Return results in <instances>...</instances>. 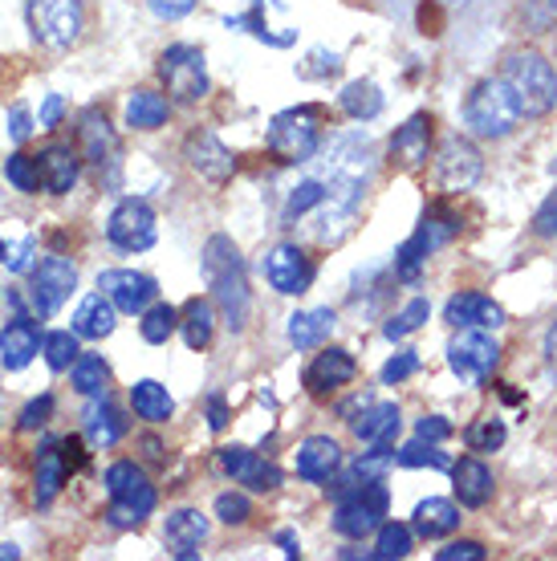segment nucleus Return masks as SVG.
Listing matches in <instances>:
<instances>
[{
	"label": "nucleus",
	"instance_id": "nucleus-11",
	"mask_svg": "<svg viewBox=\"0 0 557 561\" xmlns=\"http://www.w3.org/2000/svg\"><path fill=\"white\" fill-rule=\"evenodd\" d=\"M228 28H240V33H252L257 42H265L269 49H289L297 42V21L289 16V4L285 0H249V9L237 16H224Z\"/></svg>",
	"mask_w": 557,
	"mask_h": 561
},
{
	"label": "nucleus",
	"instance_id": "nucleus-53",
	"mask_svg": "<svg viewBox=\"0 0 557 561\" xmlns=\"http://www.w3.org/2000/svg\"><path fill=\"white\" fill-rule=\"evenodd\" d=\"M533 232L545 240H554L557 237V187L545 196V204L537 208V216H533Z\"/></svg>",
	"mask_w": 557,
	"mask_h": 561
},
{
	"label": "nucleus",
	"instance_id": "nucleus-17",
	"mask_svg": "<svg viewBox=\"0 0 557 561\" xmlns=\"http://www.w3.org/2000/svg\"><path fill=\"white\" fill-rule=\"evenodd\" d=\"M98 289L111 297L118 313H143L147 306H155L159 280L151 273H135V268H106V273H98Z\"/></svg>",
	"mask_w": 557,
	"mask_h": 561
},
{
	"label": "nucleus",
	"instance_id": "nucleus-40",
	"mask_svg": "<svg viewBox=\"0 0 557 561\" xmlns=\"http://www.w3.org/2000/svg\"><path fill=\"white\" fill-rule=\"evenodd\" d=\"M416 549V534H411V525H399V520H383L378 525V541L371 549V558L375 561H399L407 558Z\"/></svg>",
	"mask_w": 557,
	"mask_h": 561
},
{
	"label": "nucleus",
	"instance_id": "nucleus-46",
	"mask_svg": "<svg viewBox=\"0 0 557 561\" xmlns=\"http://www.w3.org/2000/svg\"><path fill=\"white\" fill-rule=\"evenodd\" d=\"M261 460L257 451H249V448H240V444H228V448H220L216 451V463H220V472L228 480H237V484H245V477L252 472V463Z\"/></svg>",
	"mask_w": 557,
	"mask_h": 561
},
{
	"label": "nucleus",
	"instance_id": "nucleus-52",
	"mask_svg": "<svg viewBox=\"0 0 557 561\" xmlns=\"http://www.w3.org/2000/svg\"><path fill=\"white\" fill-rule=\"evenodd\" d=\"M245 484H249L252 492H273V489H281V468L273 460H257V463H252V472L245 477Z\"/></svg>",
	"mask_w": 557,
	"mask_h": 561
},
{
	"label": "nucleus",
	"instance_id": "nucleus-21",
	"mask_svg": "<svg viewBox=\"0 0 557 561\" xmlns=\"http://www.w3.org/2000/svg\"><path fill=\"white\" fill-rule=\"evenodd\" d=\"M42 322H33V318H13V322L0 330V366L4 370H25L33 358H37V351H42Z\"/></svg>",
	"mask_w": 557,
	"mask_h": 561
},
{
	"label": "nucleus",
	"instance_id": "nucleus-60",
	"mask_svg": "<svg viewBox=\"0 0 557 561\" xmlns=\"http://www.w3.org/2000/svg\"><path fill=\"white\" fill-rule=\"evenodd\" d=\"M224 423H228L224 399H220V394H208V427H212V432H224Z\"/></svg>",
	"mask_w": 557,
	"mask_h": 561
},
{
	"label": "nucleus",
	"instance_id": "nucleus-58",
	"mask_svg": "<svg viewBox=\"0 0 557 561\" xmlns=\"http://www.w3.org/2000/svg\"><path fill=\"white\" fill-rule=\"evenodd\" d=\"M61 114H66V99H61V94H49V99L42 102V111H37V127L54 130L57 123H61Z\"/></svg>",
	"mask_w": 557,
	"mask_h": 561
},
{
	"label": "nucleus",
	"instance_id": "nucleus-27",
	"mask_svg": "<svg viewBox=\"0 0 557 561\" xmlns=\"http://www.w3.org/2000/svg\"><path fill=\"white\" fill-rule=\"evenodd\" d=\"M208 529L212 525L200 508H175V513H168V520H163V541L175 549V558H195L200 546L208 541Z\"/></svg>",
	"mask_w": 557,
	"mask_h": 561
},
{
	"label": "nucleus",
	"instance_id": "nucleus-47",
	"mask_svg": "<svg viewBox=\"0 0 557 561\" xmlns=\"http://www.w3.org/2000/svg\"><path fill=\"white\" fill-rule=\"evenodd\" d=\"M504 423L501 420H476L468 432H464V444L468 451H497L504 444Z\"/></svg>",
	"mask_w": 557,
	"mask_h": 561
},
{
	"label": "nucleus",
	"instance_id": "nucleus-41",
	"mask_svg": "<svg viewBox=\"0 0 557 561\" xmlns=\"http://www.w3.org/2000/svg\"><path fill=\"white\" fill-rule=\"evenodd\" d=\"M432 318V306H428V297H411L395 318H387V325H383V337L387 342H403L407 334H416L419 325Z\"/></svg>",
	"mask_w": 557,
	"mask_h": 561
},
{
	"label": "nucleus",
	"instance_id": "nucleus-31",
	"mask_svg": "<svg viewBox=\"0 0 557 561\" xmlns=\"http://www.w3.org/2000/svg\"><path fill=\"white\" fill-rule=\"evenodd\" d=\"M57 448H61V444L49 439V444H42V456H37V477H33V501H37V508L54 505L66 477H70V463H66V456Z\"/></svg>",
	"mask_w": 557,
	"mask_h": 561
},
{
	"label": "nucleus",
	"instance_id": "nucleus-28",
	"mask_svg": "<svg viewBox=\"0 0 557 561\" xmlns=\"http://www.w3.org/2000/svg\"><path fill=\"white\" fill-rule=\"evenodd\" d=\"M428 147H432V118L428 114H411L403 127L390 135V159H399L407 171L428 163Z\"/></svg>",
	"mask_w": 557,
	"mask_h": 561
},
{
	"label": "nucleus",
	"instance_id": "nucleus-50",
	"mask_svg": "<svg viewBox=\"0 0 557 561\" xmlns=\"http://www.w3.org/2000/svg\"><path fill=\"white\" fill-rule=\"evenodd\" d=\"M416 370H419V351H399V354H390L387 358V366H383V375H378V379L387 382V387H399V382H407Z\"/></svg>",
	"mask_w": 557,
	"mask_h": 561
},
{
	"label": "nucleus",
	"instance_id": "nucleus-32",
	"mask_svg": "<svg viewBox=\"0 0 557 561\" xmlns=\"http://www.w3.org/2000/svg\"><path fill=\"white\" fill-rule=\"evenodd\" d=\"M416 534L428 537V541H435V537H447L461 529V508L452 505V501H444V496H428V501H419L416 505Z\"/></svg>",
	"mask_w": 557,
	"mask_h": 561
},
{
	"label": "nucleus",
	"instance_id": "nucleus-39",
	"mask_svg": "<svg viewBox=\"0 0 557 561\" xmlns=\"http://www.w3.org/2000/svg\"><path fill=\"white\" fill-rule=\"evenodd\" d=\"M139 334L147 346H168V337L180 330V309L168 306V301H155L139 313Z\"/></svg>",
	"mask_w": 557,
	"mask_h": 561
},
{
	"label": "nucleus",
	"instance_id": "nucleus-12",
	"mask_svg": "<svg viewBox=\"0 0 557 561\" xmlns=\"http://www.w3.org/2000/svg\"><path fill=\"white\" fill-rule=\"evenodd\" d=\"M159 237V216L147 199L126 196L114 204L111 220H106V240H111L118 253H147Z\"/></svg>",
	"mask_w": 557,
	"mask_h": 561
},
{
	"label": "nucleus",
	"instance_id": "nucleus-55",
	"mask_svg": "<svg viewBox=\"0 0 557 561\" xmlns=\"http://www.w3.org/2000/svg\"><path fill=\"white\" fill-rule=\"evenodd\" d=\"M195 4H200V0H147V9H151L159 21H183L187 13H195Z\"/></svg>",
	"mask_w": 557,
	"mask_h": 561
},
{
	"label": "nucleus",
	"instance_id": "nucleus-34",
	"mask_svg": "<svg viewBox=\"0 0 557 561\" xmlns=\"http://www.w3.org/2000/svg\"><path fill=\"white\" fill-rule=\"evenodd\" d=\"M338 106L354 118V123H375L387 99H383V90L375 82H366V78H354V82L342 85V94H338Z\"/></svg>",
	"mask_w": 557,
	"mask_h": 561
},
{
	"label": "nucleus",
	"instance_id": "nucleus-63",
	"mask_svg": "<svg viewBox=\"0 0 557 561\" xmlns=\"http://www.w3.org/2000/svg\"><path fill=\"white\" fill-rule=\"evenodd\" d=\"M549 9H557V0H549Z\"/></svg>",
	"mask_w": 557,
	"mask_h": 561
},
{
	"label": "nucleus",
	"instance_id": "nucleus-10",
	"mask_svg": "<svg viewBox=\"0 0 557 561\" xmlns=\"http://www.w3.org/2000/svg\"><path fill=\"white\" fill-rule=\"evenodd\" d=\"M390 492L383 480H371L363 489L346 492L334 508V534L346 537V541H363V537L378 534V525L387 517Z\"/></svg>",
	"mask_w": 557,
	"mask_h": 561
},
{
	"label": "nucleus",
	"instance_id": "nucleus-61",
	"mask_svg": "<svg viewBox=\"0 0 557 561\" xmlns=\"http://www.w3.org/2000/svg\"><path fill=\"white\" fill-rule=\"evenodd\" d=\"M277 546L285 558H302V546H297V537H293V529H281L277 534Z\"/></svg>",
	"mask_w": 557,
	"mask_h": 561
},
{
	"label": "nucleus",
	"instance_id": "nucleus-57",
	"mask_svg": "<svg viewBox=\"0 0 557 561\" xmlns=\"http://www.w3.org/2000/svg\"><path fill=\"white\" fill-rule=\"evenodd\" d=\"M29 256H33V237L9 244V256H4V268L9 273H29Z\"/></svg>",
	"mask_w": 557,
	"mask_h": 561
},
{
	"label": "nucleus",
	"instance_id": "nucleus-42",
	"mask_svg": "<svg viewBox=\"0 0 557 561\" xmlns=\"http://www.w3.org/2000/svg\"><path fill=\"white\" fill-rule=\"evenodd\" d=\"M395 463L399 468H447L452 472V456L447 451H440V444H428V439H411V444H403V448L395 451Z\"/></svg>",
	"mask_w": 557,
	"mask_h": 561
},
{
	"label": "nucleus",
	"instance_id": "nucleus-54",
	"mask_svg": "<svg viewBox=\"0 0 557 561\" xmlns=\"http://www.w3.org/2000/svg\"><path fill=\"white\" fill-rule=\"evenodd\" d=\"M485 558L488 549L480 541H452V546H444L435 553V561H485Z\"/></svg>",
	"mask_w": 557,
	"mask_h": 561
},
{
	"label": "nucleus",
	"instance_id": "nucleus-23",
	"mask_svg": "<svg viewBox=\"0 0 557 561\" xmlns=\"http://www.w3.org/2000/svg\"><path fill=\"white\" fill-rule=\"evenodd\" d=\"M444 322L452 330H497L504 325V309L485 294H456L447 297Z\"/></svg>",
	"mask_w": 557,
	"mask_h": 561
},
{
	"label": "nucleus",
	"instance_id": "nucleus-33",
	"mask_svg": "<svg viewBox=\"0 0 557 561\" xmlns=\"http://www.w3.org/2000/svg\"><path fill=\"white\" fill-rule=\"evenodd\" d=\"M363 444H395L399 435V408L395 403H366L359 420H350Z\"/></svg>",
	"mask_w": 557,
	"mask_h": 561
},
{
	"label": "nucleus",
	"instance_id": "nucleus-7",
	"mask_svg": "<svg viewBox=\"0 0 557 561\" xmlns=\"http://www.w3.org/2000/svg\"><path fill=\"white\" fill-rule=\"evenodd\" d=\"M265 147L269 154L277 159V163H309V159H318L321 151V127H318V114L309 111V106H297V111H281L273 114V123H269V135H265Z\"/></svg>",
	"mask_w": 557,
	"mask_h": 561
},
{
	"label": "nucleus",
	"instance_id": "nucleus-29",
	"mask_svg": "<svg viewBox=\"0 0 557 561\" xmlns=\"http://www.w3.org/2000/svg\"><path fill=\"white\" fill-rule=\"evenodd\" d=\"M334 309L330 306H318V309H297L289 318V325H285V337H289L293 351H318L326 337L334 334Z\"/></svg>",
	"mask_w": 557,
	"mask_h": 561
},
{
	"label": "nucleus",
	"instance_id": "nucleus-43",
	"mask_svg": "<svg viewBox=\"0 0 557 561\" xmlns=\"http://www.w3.org/2000/svg\"><path fill=\"white\" fill-rule=\"evenodd\" d=\"M42 354L49 370H57V375L70 370V366L78 363V354H82L78 351V334H73V330H49L42 342Z\"/></svg>",
	"mask_w": 557,
	"mask_h": 561
},
{
	"label": "nucleus",
	"instance_id": "nucleus-59",
	"mask_svg": "<svg viewBox=\"0 0 557 561\" xmlns=\"http://www.w3.org/2000/svg\"><path fill=\"white\" fill-rule=\"evenodd\" d=\"M29 135H33V118H29L25 106H13V111H9V139L25 142Z\"/></svg>",
	"mask_w": 557,
	"mask_h": 561
},
{
	"label": "nucleus",
	"instance_id": "nucleus-13",
	"mask_svg": "<svg viewBox=\"0 0 557 561\" xmlns=\"http://www.w3.org/2000/svg\"><path fill=\"white\" fill-rule=\"evenodd\" d=\"M78 289V265L66 256H42L29 268V306L42 318H54L57 309L66 306Z\"/></svg>",
	"mask_w": 557,
	"mask_h": 561
},
{
	"label": "nucleus",
	"instance_id": "nucleus-24",
	"mask_svg": "<svg viewBox=\"0 0 557 561\" xmlns=\"http://www.w3.org/2000/svg\"><path fill=\"white\" fill-rule=\"evenodd\" d=\"M354 379H359V363H354V354L338 351V346L321 351L318 358L306 366V391L309 394H330Z\"/></svg>",
	"mask_w": 557,
	"mask_h": 561
},
{
	"label": "nucleus",
	"instance_id": "nucleus-51",
	"mask_svg": "<svg viewBox=\"0 0 557 561\" xmlns=\"http://www.w3.org/2000/svg\"><path fill=\"white\" fill-rule=\"evenodd\" d=\"M49 415H54V394L45 391V394H37L33 403H25V411H21L16 427H21V432H37V427H45V423H49Z\"/></svg>",
	"mask_w": 557,
	"mask_h": 561
},
{
	"label": "nucleus",
	"instance_id": "nucleus-20",
	"mask_svg": "<svg viewBox=\"0 0 557 561\" xmlns=\"http://www.w3.org/2000/svg\"><path fill=\"white\" fill-rule=\"evenodd\" d=\"M37 171H42V187L49 196H70L78 180H82V154L70 142H54L37 154Z\"/></svg>",
	"mask_w": 557,
	"mask_h": 561
},
{
	"label": "nucleus",
	"instance_id": "nucleus-37",
	"mask_svg": "<svg viewBox=\"0 0 557 561\" xmlns=\"http://www.w3.org/2000/svg\"><path fill=\"white\" fill-rule=\"evenodd\" d=\"M180 334H183V342H187V351H208L212 334H216V309H212V301L192 297V301L183 306Z\"/></svg>",
	"mask_w": 557,
	"mask_h": 561
},
{
	"label": "nucleus",
	"instance_id": "nucleus-45",
	"mask_svg": "<svg viewBox=\"0 0 557 561\" xmlns=\"http://www.w3.org/2000/svg\"><path fill=\"white\" fill-rule=\"evenodd\" d=\"M326 183L321 180H302L297 187L289 192V199H285V225H293V220H302L309 208H321L326 204Z\"/></svg>",
	"mask_w": 557,
	"mask_h": 561
},
{
	"label": "nucleus",
	"instance_id": "nucleus-22",
	"mask_svg": "<svg viewBox=\"0 0 557 561\" xmlns=\"http://www.w3.org/2000/svg\"><path fill=\"white\" fill-rule=\"evenodd\" d=\"M293 468L297 477L309 480V484H321V480H334L342 472V444L330 439V435H309L306 444L293 456Z\"/></svg>",
	"mask_w": 557,
	"mask_h": 561
},
{
	"label": "nucleus",
	"instance_id": "nucleus-5",
	"mask_svg": "<svg viewBox=\"0 0 557 561\" xmlns=\"http://www.w3.org/2000/svg\"><path fill=\"white\" fill-rule=\"evenodd\" d=\"M501 78L509 82V90L516 94L521 111L530 118H542L557 106V73L537 49H521V54L509 57Z\"/></svg>",
	"mask_w": 557,
	"mask_h": 561
},
{
	"label": "nucleus",
	"instance_id": "nucleus-4",
	"mask_svg": "<svg viewBox=\"0 0 557 561\" xmlns=\"http://www.w3.org/2000/svg\"><path fill=\"white\" fill-rule=\"evenodd\" d=\"M102 484H106V496H111V513L106 517L118 529L143 525L155 513V505H159V492H155V484L147 480V472L135 460H114L106 468Z\"/></svg>",
	"mask_w": 557,
	"mask_h": 561
},
{
	"label": "nucleus",
	"instance_id": "nucleus-35",
	"mask_svg": "<svg viewBox=\"0 0 557 561\" xmlns=\"http://www.w3.org/2000/svg\"><path fill=\"white\" fill-rule=\"evenodd\" d=\"M171 114V102L163 94H155V90H135L123 106V118L130 130H159L168 123Z\"/></svg>",
	"mask_w": 557,
	"mask_h": 561
},
{
	"label": "nucleus",
	"instance_id": "nucleus-48",
	"mask_svg": "<svg viewBox=\"0 0 557 561\" xmlns=\"http://www.w3.org/2000/svg\"><path fill=\"white\" fill-rule=\"evenodd\" d=\"M338 70H342V54H334V49H309L306 66H302V78L326 82V78H334Z\"/></svg>",
	"mask_w": 557,
	"mask_h": 561
},
{
	"label": "nucleus",
	"instance_id": "nucleus-1",
	"mask_svg": "<svg viewBox=\"0 0 557 561\" xmlns=\"http://www.w3.org/2000/svg\"><path fill=\"white\" fill-rule=\"evenodd\" d=\"M204 280L212 289V301L220 309L224 325L240 334L249 325L252 313V294H249V277H245V261H240V249L232 244V237H208L204 244Z\"/></svg>",
	"mask_w": 557,
	"mask_h": 561
},
{
	"label": "nucleus",
	"instance_id": "nucleus-26",
	"mask_svg": "<svg viewBox=\"0 0 557 561\" xmlns=\"http://www.w3.org/2000/svg\"><path fill=\"white\" fill-rule=\"evenodd\" d=\"M452 489H456V501L464 508H485L492 501V468H488L480 456H464V460L452 463Z\"/></svg>",
	"mask_w": 557,
	"mask_h": 561
},
{
	"label": "nucleus",
	"instance_id": "nucleus-38",
	"mask_svg": "<svg viewBox=\"0 0 557 561\" xmlns=\"http://www.w3.org/2000/svg\"><path fill=\"white\" fill-rule=\"evenodd\" d=\"M70 382L82 399L106 394V387H111V366H106L102 354H78V363L70 366Z\"/></svg>",
	"mask_w": 557,
	"mask_h": 561
},
{
	"label": "nucleus",
	"instance_id": "nucleus-25",
	"mask_svg": "<svg viewBox=\"0 0 557 561\" xmlns=\"http://www.w3.org/2000/svg\"><path fill=\"white\" fill-rule=\"evenodd\" d=\"M82 427H86L90 448H114V444L130 432V420H126L123 408H114L111 394H94V403H90L82 415Z\"/></svg>",
	"mask_w": 557,
	"mask_h": 561
},
{
	"label": "nucleus",
	"instance_id": "nucleus-30",
	"mask_svg": "<svg viewBox=\"0 0 557 561\" xmlns=\"http://www.w3.org/2000/svg\"><path fill=\"white\" fill-rule=\"evenodd\" d=\"M118 325V309L106 294H90L82 297V306L73 309V334L90 337V342H102V337L114 334Z\"/></svg>",
	"mask_w": 557,
	"mask_h": 561
},
{
	"label": "nucleus",
	"instance_id": "nucleus-18",
	"mask_svg": "<svg viewBox=\"0 0 557 561\" xmlns=\"http://www.w3.org/2000/svg\"><path fill=\"white\" fill-rule=\"evenodd\" d=\"M265 277L273 285V294L281 297H302L314 285V261L306 256V249H297V244H277V249H269L265 256Z\"/></svg>",
	"mask_w": 557,
	"mask_h": 561
},
{
	"label": "nucleus",
	"instance_id": "nucleus-14",
	"mask_svg": "<svg viewBox=\"0 0 557 561\" xmlns=\"http://www.w3.org/2000/svg\"><path fill=\"white\" fill-rule=\"evenodd\" d=\"M501 363V342L488 330H461L447 342V366L464 382H485Z\"/></svg>",
	"mask_w": 557,
	"mask_h": 561
},
{
	"label": "nucleus",
	"instance_id": "nucleus-8",
	"mask_svg": "<svg viewBox=\"0 0 557 561\" xmlns=\"http://www.w3.org/2000/svg\"><path fill=\"white\" fill-rule=\"evenodd\" d=\"M29 33L45 49H73L86 33V0H29Z\"/></svg>",
	"mask_w": 557,
	"mask_h": 561
},
{
	"label": "nucleus",
	"instance_id": "nucleus-2",
	"mask_svg": "<svg viewBox=\"0 0 557 561\" xmlns=\"http://www.w3.org/2000/svg\"><path fill=\"white\" fill-rule=\"evenodd\" d=\"M371 175H375V142L366 130H350V135H338L330 147H326V192H330V204L338 208L359 211L366 187H371Z\"/></svg>",
	"mask_w": 557,
	"mask_h": 561
},
{
	"label": "nucleus",
	"instance_id": "nucleus-36",
	"mask_svg": "<svg viewBox=\"0 0 557 561\" xmlns=\"http://www.w3.org/2000/svg\"><path fill=\"white\" fill-rule=\"evenodd\" d=\"M130 408H135V415L147 423H168L171 415H175V399H171V391L163 387V382L139 379L135 387H130Z\"/></svg>",
	"mask_w": 557,
	"mask_h": 561
},
{
	"label": "nucleus",
	"instance_id": "nucleus-49",
	"mask_svg": "<svg viewBox=\"0 0 557 561\" xmlns=\"http://www.w3.org/2000/svg\"><path fill=\"white\" fill-rule=\"evenodd\" d=\"M216 517H220L224 525H245V520L252 517V501L245 492H220V496H216Z\"/></svg>",
	"mask_w": 557,
	"mask_h": 561
},
{
	"label": "nucleus",
	"instance_id": "nucleus-19",
	"mask_svg": "<svg viewBox=\"0 0 557 561\" xmlns=\"http://www.w3.org/2000/svg\"><path fill=\"white\" fill-rule=\"evenodd\" d=\"M183 159H187V168L200 175V180L208 183H228L232 180V171H237V151H228L212 130H195L187 147H183Z\"/></svg>",
	"mask_w": 557,
	"mask_h": 561
},
{
	"label": "nucleus",
	"instance_id": "nucleus-16",
	"mask_svg": "<svg viewBox=\"0 0 557 561\" xmlns=\"http://www.w3.org/2000/svg\"><path fill=\"white\" fill-rule=\"evenodd\" d=\"M78 142H82L86 163H94L98 175H106V180L118 175L123 147H118V135H114V127L106 123V114L94 111V106L82 111V118H78Z\"/></svg>",
	"mask_w": 557,
	"mask_h": 561
},
{
	"label": "nucleus",
	"instance_id": "nucleus-6",
	"mask_svg": "<svg viewBox=\"0 0 557 561\" xmlns=\"http://www.w3.org/2000/svg\"><path fill=\"white\" fill-rule=\"evenodd\" d=\"M456 232H461V216H456V211L428 208L423 220H419V228L403 240V249L395 253V277L407 280V285H416L423 265H428V256L440 253L444 244H452Z\"/></svg>",
	"mask_w": 557,
	"mask_h": 561
},
{
	"label": "nucleus",
	"instance_id": "nucleus-9",
	"mask_svg": "<svg viewBox=\"0 0 557 561\" xmlns=\"http://www.w3.org/2000/svg\"><path fill=\"white\" fill-rule=\"evenodd\" d=\"M159 78L168 85V99L183 102V106H192V102L208 99V61H204V49L200 45H168L163 54H159Z\"/></svg>",
	"mask_w": 557,
	"mask_h": 561
},
{
	"label": "nucleus",
	"instance_id": "nucleus-62",
	"mask_svg": "<svg viewBox=\"0 0 557 561\" xmlns=\"http://www.w3.org/2000/svg\"><path fill=\"white\" fill-rule=\"evenodd\" d=\"M0 558H21V553H16V546H0Z\"/></svg>",
	"mask_w": 557,
	"mask_h": 561
},
{
	"label": "nucleus",
	"instance_id": "nucleus-44",
	"mask_svg": "<svg viewBox=\"0 0 557 561\" xmlns=\"http://www.w3.org/2000/svg\"><path fill=\"white\" fill-rule=\"evenodd\" d=\"M4 180L13 183L16 192H25V196H37V187H42L37 154H25V151L9 154V159H4Z\"/></svg>",
	"mask_w": 557,
	"mask_h": 561
},
{
	"label": "nucleus",
	"instance_id": "nucleus-56",
	"mask_svg": "<svg viewBox=\"0 0 557 561\" xmlns=\"http://www.w3.org/2000/svg\"><path fill=\"white\" fill-rule=\"evenodd\" d=\"M416 435L428 439V444H444L447 435H452V423L444 415H423V420H416Z\"/></svg>",
	"mask_w": 557,
	"mask_h": 561
},
{
	"label": "nucleus",
	"instance_id": "nucleus-15",
	"mask_svg": "<svg viewBox=\"0 0 557 561\" xmlns=\"http://www.w3.org/2000/svg\"><path fill=\"white\" fill-rule=\"evenodd\" d=\"M480 171H485V159L476 151V142L461 139V135L444 139V147L435 154V183H440V192H447V196L468 192V187H476Z\"/></svg>",
	"mask_w": 557,
	"mask_h": 561
},
{
	"label": "nucleus",
	"instance_id": "nucleus-3",
	"mask_svg": "<svg viewBox=\"0 0 557 561\" xmlns=\"http://www.w3.org/2000/svg\"><path fill=\"white\" fill-rule=\"evenodd\" d=\"M521 118H525V111H521V102L504 78L476 82L473 94L464 99V127L473 130L476 139H504V135H513Z\"/></svg>",
	"mask_w": 557,
	"mask_h": 561
}]
</instances>
